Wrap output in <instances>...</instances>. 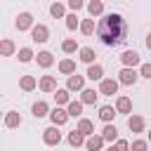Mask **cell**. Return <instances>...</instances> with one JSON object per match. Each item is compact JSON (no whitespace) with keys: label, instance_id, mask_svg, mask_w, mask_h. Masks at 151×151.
<instances>
[{"label":"cell","instance_id":"6da1fadb","mask_svg":"<svg viewBox=\"0 0 151 151\" xmlns=\"http://www.w3.org/2000/svg\"><path fill=\"white\" fill-rule=\"evenodd\" d=\"M97 35H99V40H101L106 47L123 45V42H125V35H127V21H125L123 14H118V12L101 14V19H99V24H97Z\"/></svg>","mask_w":151,"mask_h":151},{"label":"cell","instance_id":"7a4b0ae2","mask_svg":"<svg viewBox=\"0 0 151 151\" xmlns=\"http://www.w3.org/2000/svg\"><path fill=\"white\" fill-rule=\"evenodd\" d=\"M118 85H120L118 78H104V80H99V94H104V97H113V94L118 92Z\"/></svg>","mask_w":151,"mask_h":151},{"label":"cell","instance_id":"3957f363","mask_svg":"<svg viewBox=\"0 0 151 151\" xmlns=\"http://www.w3.org/2000/svg\"><path fill=\"white\" fill-rule=\"evenodd\" d=\"M42 142H45L47 146H57V144L61 142L59 125H50V127H45V130H42Z\"/></svg>","mask_w":151,"mask_h":151},{"label":"cell","instance_id":"277c9868","mask_svg":"<svg viewBox=\"0 0 151 151\" xmlns=\"http://www.w3.org/2000/svg\"><path fill=\"white\" fill-rule=\"evenodd\" d=\"M137 78H139V71H134L132 66H123V68H120V73H118L120 85H134V83H137Z\"/></svg>","mask_w":151,"mask_h":151},{"label":"cell","instance_id":"5b68a950","mask_svg":"<svg viewBox=\"0 0 151 151\" xmlns=\"http://www.w3.org/2000/svg\"><path fill=\"white\" fill-rule=\"evenodd\" d=\"M14 26H17V31H19V33H24V31H31V28L35 26V24H33V14H31V12H21V14L17 17Z\"/></svg>","mask_w":151,"mask_h":151},{"label":"cell","instance_id":"8992f818","mask_svg":"<svg viewBox=\"0 0 151 151\" xmlns=\"http://www.w3.org/2000/svg\"><path fill=\"white\" fill-rule=\"evenodd\" d=\"M71 116H68V109H61V106H54L52 111H50V120H52V125H66V120H68Z\"/></svg>","mask_w":151,"mask_h":151},{"label":"cell","instance_id":"52a82bcc","mask_svg":"<svg viewBox=\"0 0 151 151\" xmlns=\"http://www.w3.org/2000/svg\"><path fill=\"white\" fill-rule=\"evenodd\" d=\"M47 38H50V28L45 24H35L31 28V40L33 42H47Z\"/></svg>","mask_w":151,"mask_h":151},{"label":"cell","instance_id":"ba28073f","mask_svg":"<svg viewBox=\"0 0 151 151\" xmlns=\"http://www.w3.org/2000/svg\"><path fill=\"white\" fill-rule=\"evenodd\" d=\"M85 78H87V76H78V73L68 76V80H66V87H68L71 92H83V90H85Z\"/></svg>","mask_w":151,"mask_h":151},{"label":"cell","instance_id":"9c48e42d","mask_svg":"<svg viewBox=\"0 0 151 151\" xmlns=\"http://www.w3.org/2000/svg\"><path fill=\"white\" fill-rule=\"evenodd\" d=\"M120 64L123 66H142V61H139V54L134 52V50H125L123 54H120Z\"/></svg>","mask_w":151,"mask_h":151},{"label":"cell","instance_id":"30bf717a","mask_svg":"<svg viewBox=\"0 0 151 151\" xmlns=\"http://www.w3.org/2000/svg\"><path fill=\"white\" fill-rule=\"evenodd\" d=\"M104 137L101 134H90L87 139H85V149L87 151H101V146H104Z\"/></svg>","mask_w":151,"mask_h":151},{"label":"cell","instance_id":"8fae6325","mask_svg":"<svg viewBox=\"0 0 151 151\" xmlns=\"http://www.w3.org/2000/svg\"><path fill=\"white\" fill-rule=\"evenodd\" d=\"M38 87L42 90V92H57L59 87H57V78L54 76H42L40 78V83H38Z\"/></svg>","mask_w":151,"mask_h":151},{"label":"cell","instance_id":"7c38bea8","mask_svg":"<svg viewBox=\"0 0 151 151\" xmlns=\"http://www.w3.org/2000/svg\"><path fill=\"white\" fill-rule=\"evenodd\" d=\"M127 127H130V132H144V127H146V120L142 118V116H130L127 118Z\"/></svg>","mask_w":151,"mask_h":151},{"label":"cell","instance_id":"4fadbf2b","mask_svg":"<svg viewBox=\"0 0 151 151\" xmlns=\"http://www.w3.org/2000/svg\"><path fill=\"white\" fill-rule=\"evenodd\" d=\"M35 61H38V66H40V68H50V66L54 64V57H52V52L42 50V52H38V54H35Z\"/></svg>","mask_w":151,"mask_h":151},{"label":"cell","instance_id":"5bb4252c","mask_svg":"<svg viewBox=\"0 0 151 151\" xmlns=\"http://www.w3.org/2000/svg\"><path fill=\"white\" fill-rule=\"evenodd\" d=\"M54 101H57V106L68 104V101H71V90H68V87H59V90L54 92Z\"/></svg>","mask_w":151,"mask_h":151},{"label":"cell","instance_id":"9a60e30c","mask_svg":"<svg viewBox=\"0 0 151 151\" xmlns=\"http://www.w3.org/2000/svg\"><path fill=\"white\" fill-rule=\"evenodd\" d=\"M116 111L118 113H132V99L130 97H118L116 99Z\"/></svg>","mask_w":151,"mask_h":151},{"label":"cell","instance_id":"2e32d148","mask_svg":"<svg viewBox=\"0 0 151 151\" xmlns=\"http://www.w3.org/2000/svg\"><path fill=\"white\" fill-rule=\"evenodd\" d=\"M31 111H33V116L35 118H45V116H50V106H47V101H35L33 106H31Z\"/></svg>","mask_w":151,"mask_h":151},{"label":"cell","instance_id":"e0dca14e","mask_svg":"<svg viewBox=\"0 0 151 151\" xmlns=\"http://www.w3.org/2000/svg\"><path fill=\"white\" fill-rule=\"evenodd\" d=\"M21 125V116H19V111H7L5 113V127H19Z\"/></svg>","mask_w":151,"mask_h":151},{"label":"cell","instance_id":"ac0fdd59","mask_svg":"<svg viewBox=\"0 0 151 151\" xmlns=\"http://www.w3.org/2000/svg\"><path fill=\"white\" fill-rule=\"evenodd\" d=\"M99 134H101L106 142H111V144H113V142H118V130H116V125H111V123H106V125H104V130H101Z\"/></svg>","mask_w":151,"mask_h":151},{"label":"cell","instance_id":"d6986e66","mask_svg":"<svg viewBox=\"0 0 151 151\" xmlns=\"http://www.w3.org/2000/svg\"><path fill=\"white\" fill-rule=\"evenodd\" d=\"M87 78H90V80H104V66H101V64H90Z\"/></svg>","mask_w":151,"mask_h":151},{"label":"cell","instance_id":"ffe728a7","mask_svg":"<svg viewBox=\"0 0 151 151\" xmlns=\"http://www.w3.org/2000/svg\"><path fill=\"white\" fill-rule=\"evenodd\" d=\"M19 87H21L24 92H31V90H35V87H38V80H35V76H21V80H19Z\"/></svg>","mask_w":151,"mask_h":151},{"label":"cell","instance_id":"44dd1931","mask_svg":"<svg viewBox=\"0 0 151 151\" xmlns=\"http://www.w3.org/2000/svg\"><path fill=\"white\" fill-rule=\"evenodd\" d=\"M97 97H99V90H92V87H85V90L80 92V101H83V104H94Z\"/></svg>","mask_w":151,"mask_h":151},{"label":"cell","instance_id":"7402d4cb","mask_svg":"<svg viewBox=\"0 0 151 151\" xmlns=\"http://www.w3.org/2000/svg\"><path fill=\"white\" fill-rule=\"evenodd\" d=\"M76 127H78V130H80V132H83L85 137H90V134H94V123H92L90 118H80Z\"/></svg>","mask_w":151,"mask_h":151},{"label":"cell","instance_id":"603a6c76","mask_svg":"<svg viewBox=\"0 0 151 151\" xmlns=\"http://www.w3.org/2000/svg\"><path fill=\"white\" fill-rule=\"evenodd\" d=\"M85 139H87V137H85L78 127H76L73 132H68V144H71V146H85Z\"/></svg>","mask_w":151,"mask_h":151},{"label":"cell","instance_id":"cb8c5ba5","mask_svg":"<svg viewBox=\"0 0 151 151\" xmlns=\"http://www.w3.org/2000/svg\"><path fill=\"white\" fill-rule=\"evenodd\" d=\"M87 12H90L92 19L99 17V14H104V2H101V0H90V2H87Z\"/></svg>","mask_w":151,"mask_h":151},{"label":"cell","instance_id":"d4e9b609","mask_svg":"<svg viewBox=\"0 0 151 151\" xmlns=\"http://www.w3.org/2000/svg\"><path fill=\"white\" fill-rule=\"evenodd\" d=\"M59 73L73 76V73H76V61H73V59H61V61H59Z\"/></svg>","mask_w":151,"mask_h":151},{"label":"cell","instance_id":"484cf974","mask_svg":"<svg viewBox=\"0 0 151 151\" xmlns=\"http://www.w3.org/2000/svg\"><path fill=\"white\" fill-rule=\"evenodd\" d=\"M83 101H68L66 104V109H68V116L71 118H83Z\"/></svg>","mask_w":151,"mask_h":151},{"label":"cell","instance_id":"4316f807","mask_svg":"<svg viewBox=\"0 0 151 151\" xmlns=\"http://www.w3.org/2000/svg\"><path fill=\"white\" fill-rule=\"evenodd\" d=\"M116 113H118V111H116L113 106H109V104H106V106H99V118H101L104 123H111V120L116 118Z\"/></svg>","mask_w":151,"mask_h":151},{"label":"cell","instance_id":"83f0119b","mask_svg":"<svg viewBox=\"0 0 151 151\" xmlns=\"http://www.w3.org/2000/svg\"><path fill=\"white\" fill-rule=\"evenodd\" d=\"M50 14H52L54 19H66V7H64L61 2H52V5H50Z\"/></svg>","mask_w":151,"mask_h":151},{"label":"cell","instance_id":"f1b7e54d","mask_svg":"<svg viewBox=\"0 0 151 151\" xmlns=\"http://www.w3.org/2000/svg\"><path fill=\"white\" fill-rule=\"evenodd\" d=\"M14 52H17V47H14V42H12L9 38H5V40L0 42V54H2V57H12Z\"/></svg>","mask_w":151,"mask_h":151},{"label":"cell","instance_id":"f546056e","mask_svg":"<svg viewBox=\"0 0 151 151\" xmlns=\"http://www.w3.org/2000/svg\"><path fill=\"white\" fill-rule=\"evenodd\" d=\"M94 57H97V54H94L92 47H80V61H83V64H87V66L94 64Z\"/></svg>","mask_w":151,"mask_h":151},{"label":"cell","instance_id":"4dcf8cb0","mask_svg":"<svg viewBox=\"0 0 151 151\" xmlns=\"http://www.w3.org/2000/svg\"><path fill=\"white\" fill-rule=\"evenodd\" d=\"M61 50H64L66 54H73V52H80V47H78V42H76V38H66V40L61 42Z\"/></svg>","mask_w":151,"mask_h":151},{"label":"cell","instance_id":"1f68e13d","mask_svg":"<svg viewBox=\"0 0 151 151\" xmlns=\"http://www.w3.org/2000/svg\"><path fill=\"white\" fill-rule=\"evenodd\" d=\"M80 33L83 35H92L94 33V19H83L80 21Z\"/></svg>","mask_w":151,"mask_h":151},{"label":"cell","instance_id":"d6a6232c","mask_svg":"<svg viewBox=\"0 0 151 151\" xmlns=\"http://www.w3.org/2000/svg\"><path fill=\"white\" fill-rule=\"evenodd\" d=\"M66 28H68V31H76V28H80V19L76 17V12L66 14Z\"/></svg>","mask_w":151,"mask_h":151},{"label":"cell","instance_id":"836d02e7","mask_svg":"<svg viewBox=\"0 0 151 151\" xmlns=\"http://www.w3.org/2000/svg\"><path fill=\"white\" fill-rule=\"evenodd\" d=\"M33 57H35V54H33V50H31V47H21V50H19V61H21V64L31 61Z\"/></svg>","mask_w":151,"mask_h":151},{"label":"cell","instance_id":"e575fe53","mask_svg":"<svg viewBox=\"0 0 151 151\" xmlns=\"http://www.w3.org/2000/svg\"><path fill=\"white\" fill-rule=\"evenodd\" d=\"M130 151H149V142L146 139H134L130 144Z\"/></svg>","mask_w":151,"mask_h":151},{"label":"cell","instance_id":"d590c367","mask_svg":"<svg viewBox=\"0 0 151 151\" xmlns=\"http://www.w3.org/2000/svg\"><path fill=\"white\" fill-rule=\"evenodd\" d=\"M106 151H130V144H127L125 139H118V142H116V144H111Z\"/></svg>","mask_w":151,"mask_h":151},{"label":"cell","instance_id":"8d00e7d4","mask_svg":"<svg viewBox=\"0 0 151 151\" xmlns=\"http://www.w3.org/2000/svg\"><path fill=\"white\" fill-rule=\"evenodd\" d=\"M68 7H71L73 12H78V9L85 7V0H68Z\"/></svg>","mask_w":151,"mask_h":151},{"label":"cell","instance_id":"74e56055","mask_svg":"<svg viewBox=\"0 0 151 151\" xmlns=\"http://www.w3.org/2000/svg\"><path fill=\"white\" fill-rule=\"evenodd\" d=\"M139 76L142 78H151V64H142L139 66Z\"/></svg>","mask_w":151,"mask_h":151},{"label":"cell","instance_id":"f35d334b","mask_svg":"<svg viewBox=\"0 0 151 151\" xmlns=\"http://www.w3.org/2000/svg\"><path fill=\"white\" fill-rule=\"evenodd\" d=\"M144 42H146V47L151 50V33H146V40H144Z\"/></svg>","mask_w":151,"mask_h":151},{"label":"cell","instance_id":"ab89813d","mask_svg":"<svg viewBox=\"0 0 151 151\" xmlns=\"http://www.w3.org/2000/svg\"><path fill=\"white\" fill-rule=\"evenodd\" d=\"M149 142H151V132H149Z\"/></svg>","mask_w":151,"mask_h":151}]
</instances>
